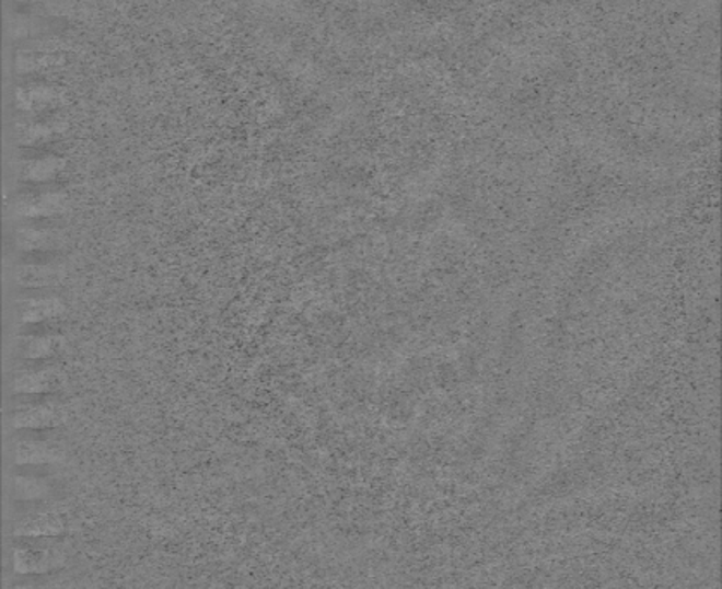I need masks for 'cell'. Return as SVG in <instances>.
Here are the masks:
<instances>
[{"instance_id": "obj_8", "label": "cell", "mask_w": 722, "mask_h": 589, "mask_svg": "<svg viewBox=\"0 0 722 589\" xmlns=\"http://www.w3.org/2000/svg\"><path fill=\"white\" fill-rule=\"evenodd\" d=\"M68 314L65 300L59 294H42L32 299H14L11 303V315L14 326L65 321Z\"/></svg>"}, {"instance_id": "obj_12", "label": "cell", "mask_w": 722, "mask_h": 589, "mask_svg": "<svg viewBox=\"0 0 722 589\" xmlns=\"http://www.w3.org/2000/svg\"><path fill=\"white\" fill-rule=\"evenodd\" d=\"M8 589H65L62 570L50 574H16Z\"/></svg>"}, {"instance_id": "obj_3", "label": "cell", "mask_w": 722, "mask_h": 589, "mask_svg": "<svg viewBox=\"0 0 722 589\" xmlns=\"http://www.w3.org/2000/svg\"><path fill=\"white\" fill-rule=\"evenodd\" d=\"M61 465H11L8 476L9 498L14 501L59 500Z\"/></svg>"}, {"instance_id": "obj_9", "label": "cell", "mask_w": 722, "mask_h": 589, "mask_svg": "<svg viewBox=\"0 0 722 589\" xmlns=\"http://www.w3.org/2000/svg\"><path fill=\"white\" fill-rule=\"evenodd\" d=\"M8 279L13 285V290H59L66 279L65 263H14L9 269Z\"/></svg>"}, {"instance_id": "obj_11", "label": "cell", "mask_w": 722, "mask_h": 589, "mask_svg": "<svg viewBox=\"0 0 722 589\" xmlns=\"http://www.w3.org/2000/svg\"><path fill=\"white\" fill-rule=\"evenodd\" d=\"M8 414L11 431L65 428L66 419H68L66 400H57L53 404L38 405V407L25 408V411L8 412Z\"/></svg>"}, {"instance_id": "obj_4", "label": "cell", "mask_w": 722, "mask_h": 589, "mask_svg": "<svg viewBox=\"0 0 722 589\" xmlns=\"http://www.w3.org/2000/svg\"><path fill=\"white\" fill-rule=\"evenodd\" d=\"M68 236L62 228H40L33 224H13L8 231V249L14 257L25 254H65Z\"/></svg>"}, {"instance_id": "obj_6", "label": "cell", "mask_w": 722, "mask_h": 589, "mask_svg": "<svg viewBox=\"0 0 722 589\" xmlns=\"http://www.w3.org/2000/svg\"><path fill=\"white\" fill-rule=\"evenodd\" d=\"M18 168V188L20 186L59 185V176L65 171V159L54 154H42V150H23Z\"/></svg>"}, {"instance_id": "obj_1", "label": "cell", "mask_w": 722, "mask_h": 589, "mask_svg": "<svg viewBox=\"0 0 722 589\" xmlns=\"http://www.w3.org/2000/svg\"><path fill=\"white\" fill-rule=\"evenodd\" d=\"M8 552L16 574H50L65 569L70 541L65 536H9Z\"/></svg>"}, {"instance_id": "obj_2", "label": "cell", "mask_w": 722, "mask_h": 589, "mask_svg": "<svg viewBox=\"0 0 722 589\" xmlns=\"http://www.w3.org/2000/svg\"><path fill=\"white\" fill-rule=\"evenodd\" d=\"M70 207V197L61 185L20 186L8 204V219L16 222L62 218Z\"/></svg>"}, {"instance_id": "obj_7", "label": "cell", "mask_w": 722, "mask_h": 589, "mask_svg": "<svg viewBox=\"0 0 722 589\" xmlns=\"http://www.w3.org/2000/svg\"><path fill=\"white\" fill-rule=\"evenodd\" d=\"M8 457L13 465H61L66 461V450L62 441L9 436Z\"/></svg>"}, {"instance_id": "obj_10", "label": "cell", "mask_w": 722, "mask_h": 589, "mask_svg": "<svg viewBox=\"0 0 722 589\" xmlns=\"http://www.w3.org/2000/svg\"><path fill=\"white\" fill-rule=\"evenodd\" d=\"M68 347L65 335L14 336L11 347L13 362H59Z\"/></svg>"}, {"instance_id": "obj_5", "label": "cell", "mask_w": 722, "mask_h": 589, "mask_svg": "<svg viewBox=\"0 0 722 589\" xmlns=\"http://www.w3.org/2000/svg\"><path fill=\"white\" fill-rule=\"evenodd\" d=\"M9 395H65L68 378L59 363L11 372Z\"/></svg>"}]
</instances>
